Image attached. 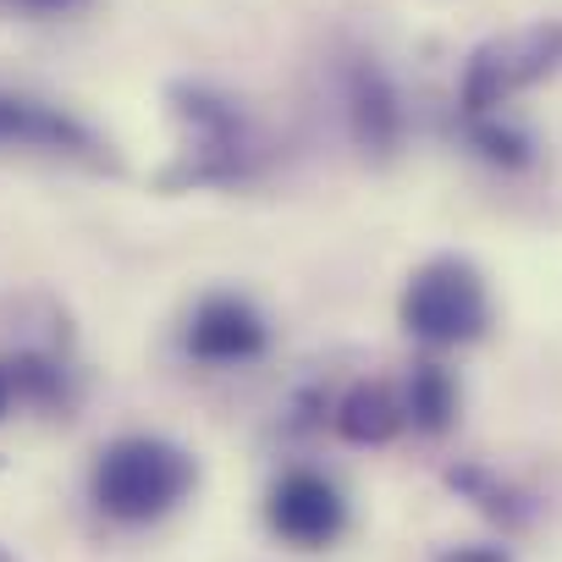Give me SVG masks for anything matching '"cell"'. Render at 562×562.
I'll return each mask as SVG.
<instances>
[{"instance_id":"cell-1","label":"cell","mask_w":562,"mask_h":562,"mask_svg":"<svg viewBox=\"0 0 562 562\" xmlns=\"http://www.w3.org/2000/svg\"><path fill=\"white\" fill-rule=\"evenodd\" d=\"M199 485V463L166 436H122L94 463V507L116 524H155L188 502Z\"/></svg>"},{"instance_id":"cell-2","label":"cell","mask_w":562,"mask_h":562,"mask_svg":"<svg viewBox=\"0 0 562 562\" xmlns=\"http://www.w3.org/2000/svg\"><path fill=\"white\" fill-rule=\"evenodd\" d=\"M491 326V293L469 259H425L403 288V331L425 348H469Z\"/></svg>"},{"instance_id":"cell-3","label":"cell","mask_w":562,"mask_h":562,"mask_svg":"<svg viewBox=\"0 0 562 562\" xmlns=\"http://www.w3.org/2000/svg\"><path fill=\"white\" fill-rule=\"evenodd\" d=\"M557 67H562V23H529L502 40H485L463 67V89H458L463 111L491 116L496 105H507L513 94H524L529 83H540Z\"/></svg>"},{"instance_id":"cell-4","label":"cell","mask_w":562,"mask_h":562,"mask_svg":"<svg viewBox=\"0 0 562 562\" xmlns=\"http://www.w3.org/2000/svg\"><path fill=\"white\" fill-rule=\"evenodd\" d=\"M177 122L188 127V171L193 182H232L248 166V127L232 100L210 89H177Z\"/></svg>"},{"instance_id":"cell-5","label":"cell","mask_w":562,"mask_h":562,"mask_svg":"<svg viewBox=\"0 0 562 562\" xmlns=\"http://www.w3.org/2000/svg\"><path fill=\"white\" fill-rule=\"evenodd\" d=\"M265 518H270V529L288 540V546L321 551V546H331V540L348 529V502H342V491H337L326 474L293 469V474H281V480L270 485Z\"/></svg>"},{"instance_id":"cell-6","label":"cell","mask_w":562,"mask_h":562,"mask_svg":"<svg viewBox=\"0 0 562 562\" xmlns=\"http://www.w3.org/2000/svg\"><path fill=\"white\" fill-rule=\"evenodd\" d=\"M182 342H188V353L199 364H248V359H259L270 348V326H265V315L248 299L215 293V299H204L193 310Z\"/></svg>"},{"instance_id":"cell-7","label":"cell","mask_w":562,"mask_h":562,"mask_svg":"<svg viewBox=\"0 0 562 562\" xmlns=\"http://www.w3.org/2000/svg\"><path fill=\"white\" fill-rule=\"evenodd\" d=\"M342 100H348V127H353V144L375 160H392L403 149V133H408V111H403V94L397 83L386 78V67L375 61H353L348 67V83H342Z\"/></svg>"},{"instance_id":"cell-8","label":"cell","mask_w":562,"mask_h":562,"mask_svg":"<svg viewBox=\"0 0 562 562\" xmlns=\"http://www.w3.org/2000/svg\"><path fill=\"white\" fill-rule=\"evenodd\" d=\"M0 149H40V155H78V160H100V138L40 100H18V94H0Z\"/></svg>"},{"instance_id":"cell-9","label":"cell","mask_w":562,"mask_h":562,"mask_svg":"<svg viewBox=\"0 0 562 562\" xmlns=\"http://www.w3.org/2000/svg\"><path fill=\"white\" fill-rule=\"evenodd\" d=\"M331 425H337V436L353 441V447H386V441L408 425V408H403V397H397L386 381H359V386L342 392Z\"/></svg>"},{"instance_id":"cell-10","label":"cell","mask_w":562,"mask_h":562,"mask_svg":"<svg viewBox=\"0 0 562 562\" xmlns=\"http://www.w3.org/2000/svg\"><path fill=\"white\" fill-rule=\"evenodd\" d=\"M403 408H408V425L425 430V436L452 430V419H458V381H452V370H441V364H414V370H408Z\"/></svg>"},{"instance_id":"cell-11","label":"cell","mask_w":562,"mask_h":562,"mask_svg":"<svg viewBox=\"0 0 562 562\" xmlns=\"http://www.w3.org/2000/svg\"><path fill=\"white\" fill-rule=\"evenodd\" d=\"M452 485H458L463 496H474V507H480L485 518L507 524V529H518V524L529 518L524 496H518L513 485H502L496 474H485V469H452Z\"/></svg>"},{"instance_id":"cell-12","label":"cell","mask_w":562,"mask_h":562,"mask_svg":"<svg viewBox=\"0 0 562 562\" xmlns=\"http://www.w3.org/2000/svg\"><path fill=\"white\" fill-rule=\"evenodd\" d=\"M474 149L491 160V166H529V138L507 122H485L474 116Z\"/></svg>"},{"instance_id":"cell-13","label":"cell","mask_w":562,"mask_h":562,"mask_svg":"<svg viewBox=\"0 0 562 562\" xmlns=\"http://www.w3.org/2000/svg\"><path fill=\"white\" fill-rule=\"evenodd\" d=\"M441 562H513L502 546H452Z\"/></svg>"},{"instance_id":"cell-14","label":"cell","mask_w":562,"mask_h":562,"mask_svg":"<svg viewBox=\"0 0 562 562\" xmlns=\"http://www.w3.org/2000/svg\"><path fill=\"white\" fill-rule=\"evenodd\" d=\"M23 7H72V0H23Z\"/></svg>"},{"instance_id":"cell-15","label":"cell","mask_w":562,"mask_h":562,"mask_svg":"<svg viewBox=\"0 0 562 562\" xmlns=\"http://www.w3.org/2000/svg\"><path fill=\"white\" fill-rule=\"evenodd\" d=\"M0 414H7V397H0Z\"/></svg>"},{"instance_id":"cell-16","label":"cell","mask_w":562,"mask_h":562,"mask_svg":"<svg viewBox=\"0 0 562 562\" xmlns=\"http://www.w3.org/2000/svg\"><path fill=\"white\" fill-rule=\"evenodd\" d=\"M0 562H12V557H7V551H0Z\"/></svg>"}]
</instances>
